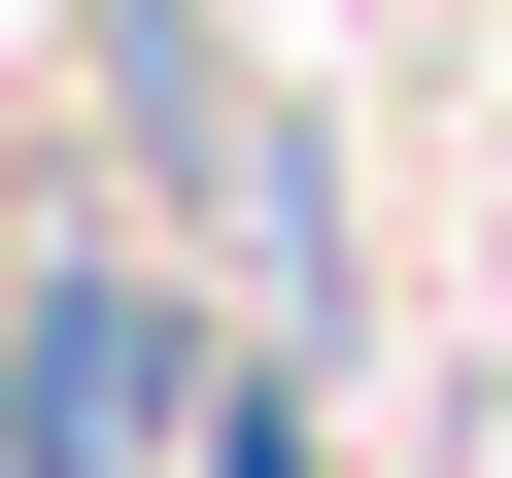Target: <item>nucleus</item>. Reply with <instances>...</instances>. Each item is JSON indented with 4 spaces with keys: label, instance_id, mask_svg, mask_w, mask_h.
Returning a JSON list of instances; mask_svg holds the SVG:
<instances>
[{
    "label": "nucleus",
    "instance_id": "obj_1",
    "mask_svg": "<svg viewBox=\"0 0 512 478\" xmlns=\"http://www.w3.org/2000/svg\"><path fill=\"white\" fill-rule=\"evenodd\" d=\"M171 410H205V308L137 274V239H69V274L0 308V478H137Z\"/></svg>",
    "mask_w": 512,
    "mask_h": 478
},
{
    "label": "nucleus",
    "instance_id": "obj_2",
    "mask_svg": "<svg viewBox=\"0 0 512 478\" xmlns=\"http://www.w3.org/2000/svg\"><path fill=\"white\" fill-rule=\"evenodd\" d=\"M171 478H342V410H308V342H205V410H171Z\"/></svg>",
    "mask_w": 512,
    "mask_h": 478
}]
</instances>
